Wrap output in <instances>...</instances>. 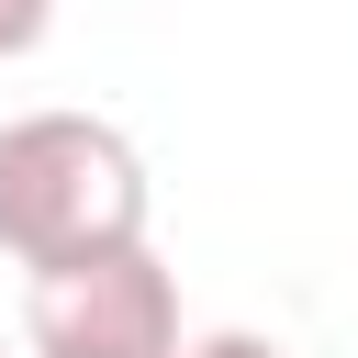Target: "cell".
Here are the masks:
<instances>
[{
    "instance_id": "cell-3",
    "label": "cell",
    "mask_w": 358,
    "mask_h": 358,
    "mask_svg": "<svg viewBox=\"0 0 358 358\" xmlns=\"http://www.w3.org/2000/svg\"><path fill=\"white\" fill-rule=\"evenodd\" d=\"M45 34H56V0H0V67H11V56H34Z\"/></svg>"
},
{
    "instance_id": "cell-1",
    "label": "cell",
    "mask_w": 358,
    "mask_h": 358,
    "mask_svg": "<svg viewBox=\"0 0 358 358\" xmlns=\"http://www.w3.org/2000/svg\"><path fill=\"white\" fill-rule=\"evenodd\" d=\"M145 213H157V190H145V157L123 123H101V112L0 123V257L22 280L145 246Z\"/></svg>"
},
{
    "instance_id": "cell-4",
    "label": "cell",
    "mask_w": 358,
    "mask_h": 358,
    "mask_svg": "<svg viewBox=\"0 0 358 358\" xmlns=\"http://www.w3.org/2000/svg\"><path fill=\"white\" fill-rule=\"evenodd\" d=\"M179 358H291L280 336H246V324H213V336H190Z\"/></svg>"
},
{
    "instance_id": "cell-2",
    "label": "cell",
    "mask_w": 358,
    "mask_h": 358,
    "mask_svg": "<svg viewBox=\"0 0 358 358\" xmlns=\"http://www.w3.org/2000/svg\"><path fill=\"white\" fill-rule=\"evenodd\" d=\"M22 347L34 358H179V280L157 246H112L78 268H34L22 291Z\"/></svg>"
}]
</instances>
